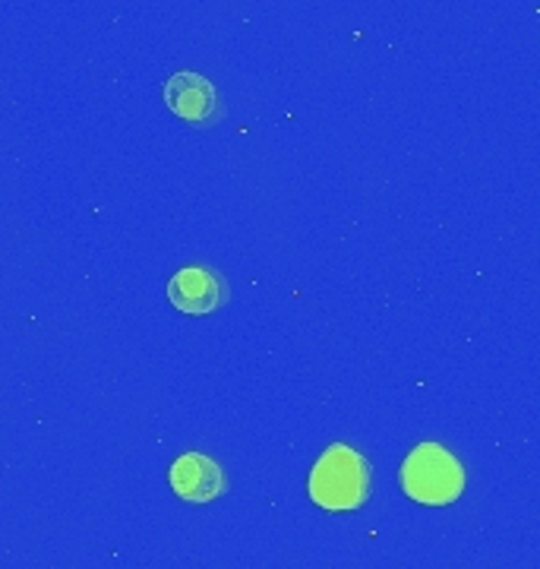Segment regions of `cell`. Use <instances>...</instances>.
<instances>
[{
	"instance_id": "1",
	"label": "cell",
	"mask_w": 540,
	"mask_h": 569,
	"mask_svg": "<svg viewBox=\"0 0 540 569\" xmlns=\"http://www.w3.org/2000/svg\"><path fill=\"white\" fill-rule=\"evenodd\" d=\"M310 500L329 512H351L370 500V462L358 449L332 443L310 471Z\"/></svg>"
},
{
	"instance_id": "2",
	"label": "cell",
	"mask_w": 540,
	"mask_h": 569,
	"mask_svg": "<svg viewBox=\"0 0 540 569\" xmlns=\"http://www.w3.org/2000/svg\"><path fill=\"white\" fill-rule=\"evenodd\" d=\"M401 490L420 507H449L464 493V466L440 443H420L411 449L399 471Z\"/></svg>"
},
{
	"instance_id": "3",
	"label": "cell",
	"mask_w": 540,
	"mask_h": 569,
	"mask_svg": "<svg viewBox=\"0 0 540 569\" xmlns=\"http://www.w3.org/2000/svg\"><path fill=\"white\" fill-rule=\"evenodd\" d=\"M164 102L171 108V114H178L180 121H187L190 127H216L224 118L216 86L193 70H178L164 82Z\"/></svg>"
},
{
	"instance_id": "4",
	"label": "cell",
	"mask_w": 540,
	"mask_h": 569,
	"mask_svg": "<svg viewBox=\"0 0 540 569\" xmlns=\"http://www.w3.org/2000/svg\"><path fill=\"white\" fill-rule=\"evenodd\" d=\"M168 301L178 307L180 313L206 317L216 313L231 301V291L216 269L209 266H183L168 282Z\"/></svg>"
},
{
	"instance_id": "5",
	"label": "cell",
	"mask_w": 540,
	"mask_h": 569,
	"mask_svg": "<svg viewBox=\"0 0 540 569\" xmlns=\"http://www.w3.org/2000/svg\"><path fill=\"white\" fill-rule=\"evenodd\" d=\"M168 481H171V490L180 500H187L193 507L212 503L228 490V478H224L219 462L202 456V452H183L168 471Z\"/></svg>"
}]
</instances>
